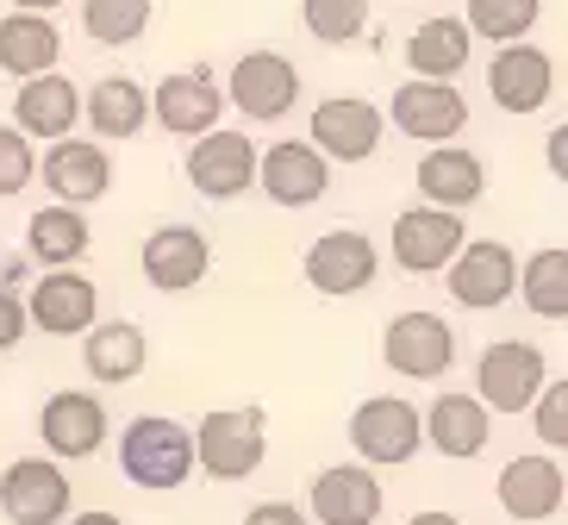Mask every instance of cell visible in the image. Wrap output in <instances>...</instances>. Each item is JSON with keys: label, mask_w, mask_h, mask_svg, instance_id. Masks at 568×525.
<instances>
[{"label": "cell", "mask_w": 568, "mask_h": 525, "mask_svg": "<svg viewBox=\"0 0 568 525\" xmlns=\"http://www.w3.org/2000/svg\"><path fill=\"white\" fill-rule=\"evenodd\" d=\"M425 420V444H432L437 457H450V463H468V457H481L487 438H494V413L475 401V394H437L432 407L418 413Z\"/></svg>", "instance_id": "cell-25"}, {"label": "cell", "mask_w": 568, "mask_h": 525, "mask_svg": "<svg viewBox=\"0 0 568 525\" xmlns=\"http://www.w3.org/2000/svg\"><path fill=\"white\" fill-rule=\"evenodd\" d=\"M463 213H444V206H406V213H394V263H400L406 275H437L450 270V256L463 251Z\"/></svg>", "instance_id": "cell-13"}, {"label": "cell", "mask_w": 568, "mask_h": 525, "mask_svg": "<svg viewBox=\"0 0 568 525\" xmlns=\"http://www.w3.org/2000/svg\"><path fill=\"white\" fill-rule=\"evenodd\" d=\"M225 101L244 119H287L301 101V69L287 63L282 51H244L232 63V82H225Z\"/></svg>", "instance_id": "cell-11"}, {"label": "cell", "mask_w": 568, "mask_h": 525, "mask_svg": "<svg viewBox=\"0 0 568 525\" xmlns=\"http://www.w3.org/2000/svg\"><path fill=\"white\" fill-rule=\"evenodd\" d=\"M537 13H544V0H468L463 26L487 44H518L537 26Z\"/></svg>", "instance_id": "cell-33"}, {"label": "cell", "mask_w": 568, "mask_h": 525, "mask_svg": "<svg viewBox=\"0 0 568 525\" xmlns=\"http://www.w3.org/2000/svg\"><path fill=\"white\" fill-rule=\"evenodd\" d=\"M550 170H556V175L568 170V132H550Z\"/></svg>", "instance_id": "cell-39"}, {"label": "cell", "mask_w": 568, "mask_h": 525, "mask_svg": "<svg viewBox=\"0 0 568 525\" xmlns=\"http://www.w3.org/2000/svg\"><path fill=\"white\" fill-rule=\"evenodd\" d=\"M75 507V482L57 457H13L0 475V513L13 525H63Z\"/></svg>", "instance_id": "cell-6"}, {"label": "cell", "mask_w": 568, "mask_h": 525, "mask_svg": "<svg viewBox=\"0 0 568 525\" xmlns=\"http://www.w3.org/2000/svg\"><path fill=\"white\" fill-rule=\"evenodd\" d=\"M94 313H101V294H94V282L75 275V270L38 275L32 301H26V325L51 332V339H82L88 325H94Z\"/></svg>", "instance_id": "cell-22"}, {"label": "cell", "mask_w": 568, "mask_h": 525, "mask_svg": "<svg viewBox=\"0 0 568 525\" xmlns=\"http://www.w3.org/2000/svg\"><path fill=\"white\" fill-rule=\"evenodd\" d=\"M468 51H475V32H468L456 13H432L418 19L413 38H406V69L418 82H450L468 69Z\"/></svg>", "instance_id": "cell-26"}, {"label": "cell", "mask_w": 568, "mask_h": 525, "mask_svg": "<svg viewBox=\"0 0 568 525\" xmlns=\"http://www.w3.org/2000/svg\"><path fill=\"white\" fill-rule=\"evenodd\" d=\"M351 444L368 470H400V463H413L425 451V420L400 394H375V401H363L351 413Z\"/></svg>", "instance_id": "cell-4"}, {"label": "cell", "mask_w": 568, "mask_h": 525, "mask_svg": "<svg viewBox=\"0 0 568 525\" xmlns=\"http://www.w3.org/2000/svg\"><path fill=\"white\" fill-rule=\"evenodd\" d=\"M119 475L144 494H175L194 475V438H187L182 420H163V413H138L119 438Z\"/></svg>", "instance_id": "cell-1"}, {"label": "cell", "mask_w": 568, "mask_h": 525, "mask_svg": "<svg viewBox=\"0 0 568 525\" xmlns=\"http://www.w3.org/2000/svg\"><path fill=\"white\" fill-rule=\"evenodd\" d=\"M57 57H63V38L44 13H7L0 19V69L7 75H51Z\"/></svg>", "instance_id": "cell-28"}, {"label": "cell", "mask_w": 568, "mask_h": 525, "mask_svg": "<svg viewBox=\"0 0 568 525\" xmlns=\"http://www.w3.org/2000/svg\"><path fill=\"white\" fill-rule=\"evenodd\" d=\"M57 7H63V0H13V13H44V19H51Z\"/></svg>", "instance_id": "cell-40"}, {"label": "cell", "mask_w": 568, "mask_h": 525, "mask_svg": "<svg viewBox=\"0 0 568 525\" xmlns=\"http://www.w3.org/2000/svg\"><path fill=\"white\" fill-rule=\"evenodd\" d=\"M88 220H82V206H38L32 220H26V251L44 263V270H75L88 251Z\"/></svg>", "instance_id": "cell-29"}, {"label": "cell", "mask_w": 568, "mask_h": 525, "mask_svg": "<svg viewBox=\"0 0 568 525\" xmlns=\"http://www.w3.org/2000/svg\"><path fill=\"white\" fill-rule=\"evenodd\" d=\"M382 132L387 119L375 101H363V94H332V101L313 107V144L325 163H368V157L382 151Z\"/></svg>", "instance_id": "cell-8"}, {"label": "cell", "mask_w": 568, "mask_h": 525, "mask_svg": "<svg viewBox=\"0 0 568 525\" xmlns=\"http://www.w3.org/2000/svg\"><path fill=\"white\" fill-rule=\"evenodd\" d=\"M256 188H263L275 206H318L325 201V188H332V163L306 144V138H282V144H268L256 151Z\"/></svg>", "instance_id": "cell-12"}, {"label": "cell", "mask_w": 568, "mask_h": 525, "mask_svg": "<svg viewBox=\"0 0 568 525\" xmlns=\"http://www.w3.org/2000/svg\"><path fill=\"white\" fill-rule=\"evenodd\" d=\"M69 525H125V519H119V513H94V507H88V513H75Z\"/></svg>", "instance_id": "cell-41"}, {"label": "cell", "mask_w": 568, "mask_h": 525, "mask_svg": "<svg viewBox=\"0 0 568 525\" xmlns=\"http://www.w3.org/2000/svg\"><path fill=\"white\" fill-rule=\"evenodd\" d=\"M382 119H394V132L418 138V144H456V132L468 125V101L456 82H400L394 107Z\"/></svg>", "instance_id": "cell-14"}, {"label": "cell", "mask_w": 568, "mask_h": 525, "mask_svg": "<svg viewBox=\"0 0 568 525\" xmlns=\"http://www.w3.org/2000/svg\"><path fill=\"white\" fill-rule=\"evenodd\" d=\"M187 438H194V463H201L206 482H244L268 457L263 407H213Z\"/></svg>", "instance_id": "cell-2"}, {"label": "cell", "mask_w": 568, "mask_h": 525, "mask_svg": "<svg viewBox=\"0 0 568 525\" xmlns=\"http://www.w3.org/2000/svg\"><path fill=\"white\" fill-rule=\"evenodd\" d=\"M444 282H450L456 306H468V313H494V306H506L513 289H518V256H513L506 238H463V251L450 256Z\"/></svg>", "instance_id": "cell-5"}, {"label": "cell", "mask_w": 568, "mask_h": 525, "mask_svg": "<svg viewBox=\"0 0 568 525\" xmlns=\"http://www.w3.org/2000/svg\"><path fill=\"white\" fill-rule=\"evenodd\" d=\"M26 332H32V325H26V301H19L13 289H0V351H13Z\"/></svg>", "instance_id": "cell-37"}, {"label": "cell", "mask_w": 568, "mask_h": 525, "mask_svg": "<svg viewBox=\"0 0 568 525\" xmlns=\"http://www.w3.org/2000/svg\"><path fill=\"white\" fill-rule=\"evenodd\" d=\"M206 270H213V244H206L201 225H156L144 238V282L163 294H187L201 289Z\"/></svg>", "instance_id": "cell-21"}, {"label": "cell", "mask_w": 568, "mask_h": 525, "mask_svg": "<svg viewBox=\"0 0 568 525\" xmlns=\"http://www.w3.org/2000/svg\"><path fill=\"white\" fill-rule=\"evenodd\" d=\"M531 432L550 444V451L568 444V382H544V394L531 401Z\"/></svg>", "instance_id": "cell-36"}, {"label": "cell", "mask_w": 568, "mask_h": 525, "mask_svg": "<svg viewBox=\"0 0 568 525\" xmlns=\"http://www.w3.org/2000/svg\"><path fill=\"white\" fill-rule=\"evenodd\" d=\"M151 119L163 125V132H175V138H201V132H213L219 119H225V88L213 82V69L206 63L175 69V75L156 82Z\"/></svg>", "instance_id": "cell-15"}, {"label": "cell", "mask_w": 568, "mask_h": 525, "mask_svg": "<svg viewBox=\"0 0 568 525\" xmlns=\"http://www.w3.org/2000/svg\"><path fill=\"white\" fill-rule=\"evenodd\" d=\"M406 525H463V519H456V513H413V519H406Z\"/></svg>", "instance_id": "cell-42"}, {"label": "cell", "mask_w": 568, "mask_h": 525, "mask_svg": "<svg viewBox=\"0 0 568 525\" xmlns=\"http://www.w3.org/2000/svg\"><path fill=\"white\" fill-rule=\"evenodd\" d=\"M382 356L394 375H413V382H437L450 375L456 363V325L444 313H400V320L382 332Z\"/></svg>", "instance_id": "cell-10"}, {"label": "cell", "mask_w": 568, "mask_h": 525, "mask_svg": "<svg viewBox=\"0 0 568 525\" xmlns=\"http://www.w3.org/2000/svg\"><path fill=\"white\" fill-rule=\"evenodd\" d=\"M413 182H418V194H425V206H444V213H463V206H475L487 194L481 157L463 151V144H425Z\"/></svg>", "instance_id": "cell-24"}, {"label": "cell", "mask_w": 568, "mask_h": 525, "mask_svg": "<svg viewBox=\"0 0 568 525\" xmlns=\"http://www.w3.org/2000/svg\"><path fill=\"white\" fill-rule=\"evenodd\" d=\"M82 363H88V375H94V382L119 388V382H132V375H144V363H151V339H144V332H138L132 320L88 325Z\"/></svg>", "instance_id": "cell-27"}, {"label": "cell", "mask_w": 568, "mask_h": 525, "mask_svg": "<svg viewBox=\"0 0 568 525\" xmlns=\"http://www.w3.org/2000/svg\"><path fill=\"white\" fill-rule=\"evenodd\" d=\"M38 175H44V188H51L63 206H88L101 201L106 188H113V163H106V151L94 144V138H57L51 151H44V163H38Z\"/></svg>", "instance_id": "cell-23"}, {"label": "cell", "mask_w": 568, "mask_h": 525, "mask_svg": "<svg viewBox=\"0 0 568 525\" xmlns=\"http://www.w3.org/2000/svg\"><path fill=\"white\" fill-rule=\"evenodd\" d=\"M82 113L94 125V138H132V132H144L151 101H144V88L132 75H106V82H94L82 94Z\"/></svg>", "instance_id": "cell-30"}, {"label": "cell", "mask_w": 568, "mask_h": 525, "mask_svg": "<svg viewBox=\"0 0 568 525\" xmlns=\"http://www.w3.org/2000/svg\"><path fill=\"white\" fill-rule=\"evenodd\" d=\"M82 125V88L69 75H26L13 94V132H26L32 144H57Z\"/></svg>", "instance_id": "cell-20"}, {"label": "cell", "mask_w": 568, "mask_h": 525, "mask_svg": "<svg viewBox=\"0 0 568 525\" xmlns=\"http://www.w3.org/2000/svg\"><path fill=\"white\" fill-rule=\"evenodd\" d=\"M487 94H494V107H506V113H544V107L556 101V57L537 51V44H500L494 51V63H487Z\"/></svg>", "instance_id": "cell-16"}, {"label": "cell", "mask_w": 568, "mask_h": 525, "mask_svg": "<svg viewBox=\"0 0 568 525\" xmlns=\"http://www.w3.org/2000/svg\"><path fill=\"white\" fill-rule=\"evenodd\" d=\"M38 175V151L32 138L13 132V125H0V201H13V194H26Z\"/></svg>", "instance_id": "cell-35"}, {"label": "cell", "mask_w": 568, "mask_h": 525, "mask_svg": "<svg viewBox=\"0 0 568 525\" xmlns=\"http://www.w3.org/2000/svg\"><path fill=\"white\" fill-rule=\"evenodd\" d=\"M525 306H531L537 320H568V251L550 244V251H537L531 263H518V289Z\"/></svg>", "instance_id": "cell-31"}, {"label": "cell", "mask_w": 568, "mask_h": 525, "mask_svg": "<svg viewBox=\"0 0 568 525\" xmlns=\"http://www.w3.org/2000/svg\"><path fill=\"white\" fill-rule=\"evenodd\" d=\"M306 519L313 525H375L382 519V475H368V463L318 470L313 494H306Z\"/></svg>", "instance_id": "cell-18"}, {"label": "cell", "mask_w": 568, "mask_h": 525, "mask_svg": "<svg viewBox=\"0 0 568 525\" xmlns=\"http://www.w3.org/2000/svg\"><path fill=\"white\" fill-rule=\"evenodd\" d=\"M106 407L94 401L88 388H63V394H51L44 407H38V432H44V451H51L57 463H82V457H94L106 444Z\"/></svg>", "instance_id": "cell-19"}, {"label": "cell", "mask_w": 568, "mask_h": 525, "mask_svg": "<svg viewBox=\"0 0 568 525\" xmlns=\"http://www.w3.org/2000/svg\"><path fill=\"white\" fill-rule=\"evenodd\" d=\"M244 525H313V519H306L294 501H256V507L244 513Z\"/></svg>", "instance_id": "cell-38"}, {"label": "cell", "mask_w": 568, "mask_h": 525, "mask_svg": "<svg viewBox=\"0 0 568 525\" xmlns=\"http://www.w3.org/2000/svg\"><path fill=\"white\" fill-rule=\"evenodd\" d=\"M544 382H550V363L525 339H494L481 351V363H475V401L487 413H531Z\"/></svg>", "instance_id": "cell-3"}, {"label": "cell", "mask_w": 568, "mask_h": 525, "mask_svg": "<svg viewBox=\"0 0 568 525\" xmlns=\"http://www.w3.org/2000/svg\"><path fill=\"white\" fill-rule=\"evenodd\" d=\"M182 175L194 182V194H206V201H237V194L256 188V144L244 132H232V125H213V132L187 138Z\"/></svg>", "instance_id": "cell-7"}, {"label": "cell", "mask_w": 568, "mask_h": 525, "mask_svg": "<svg viewBox=\"0 0 568 525\" xmlns=\"http://www.w3.org/2000/svg\"><path fill=\"white\" fill-rule=\"evenodd\" d=\"M301 19L318 44H351L368 26V0H301Z\"/></svg>", "instance_id": "cell-34"}, {"label": "cell", "mask_w": 568, "mask_h": 525, "mask_svg": "<svg viewBox=\"0 0 568 525\" xmlns=\"http://www.w3.org/2000/svg\"><path fill=\"white\" fill-rule=\"evenodd\" d=\"M500 513L506 519H525V525H544V519H556L562 513V501H568V470H562V457H544V451H531V457H513L500 470Z\"/></svg>", "instance_id": "cell-17"}, {"label": "cell", "mask_w": 568, "mask_h": 525, "mask_svg": "<svg viewBox=\"0 0 568 525\" xmlns=\"http://www.w3.org/2000/svg\"><path fill=\"white\" fill-rule=\"evenodd\" d=\"M306 282H313L318 294H332V301H344V294H363L375 275H382V251H375V238L356 232V225H337V232L313 238L306 244Z\"/></svg>", "instance_id": "cell-9"}, {"label": "cell", "mask_w": 568, "mask_h": 525, "mask_svg": "<svg viewBox=\"0 0 568 525\" xmlns=\"http://www.w3.org/2000/svg\"><path fill=\"white\" fill-rule=\"evenodd\" d=\"M151 13H156L151 0H82V32L106 51H125V44L144 38Z\"/></svg>", "instance_id": "cell-32"}]
</instances>
